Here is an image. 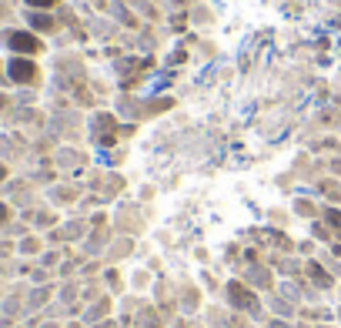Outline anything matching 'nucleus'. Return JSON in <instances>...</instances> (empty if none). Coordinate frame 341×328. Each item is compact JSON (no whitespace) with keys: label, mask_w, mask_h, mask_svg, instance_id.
I'll return each mask as SVG.
<instances>
[{"label":"nucleus","mask_w":341,"mask_h":328,"mask_svg":"<svg viewBox=\"0 0 341 328\" xmlns=\"http://www.w3.org/2000/svg\"><path fill=\"white\" fill-rule=\"evenodd\" d=\"M10 44L17 47V50H37V47H40L37 40H33V37H27V34H13V37H10Z\"/></svg>","instance_id":"f257e3e1"},{"label":"nucleus","mask_w":341,"mask_h":328,"mask_svg":"<svg viewBox=\"0 0 341 328\" xmlns=\"http://www.w3.org/2000/svg\"><path fill=\"white\" fill-rule=\"evenodd\" d=\"M30 74H33L30 64H13V77H17V80H27Z\"/></svg>","instance_id":"f03ea898"},{"label":"nucleus","mask_w":341,"mask_h":328,"mask_svg":"<svg viewBox=\"0 0 341 328\" xmlns=\"http://www.w3.org/2000/svg\"><path fill=\"white\" fill-rule=\"evenodd\" d=\"M30 3H37V7H47V3H50V0H30Z\"/></svg>","instance_id":"7ed1b4c3"}]
</instances>
